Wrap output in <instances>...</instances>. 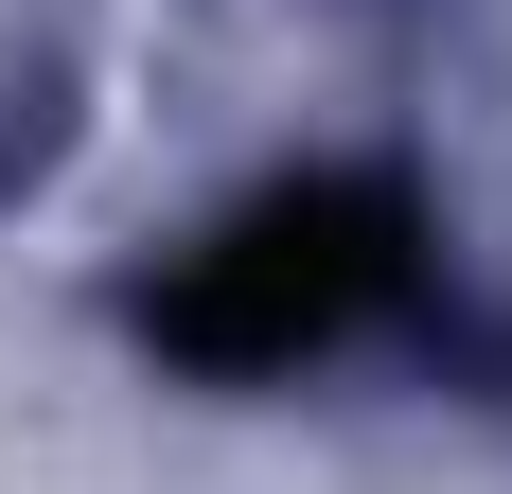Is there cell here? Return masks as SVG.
<instances>
[{"instance_id":"6da1fadb","label":"cell","mask_w":512,"mask_h":494,"mask_svg":"<svg viewBox=\"0 0 512 494\" xmlns=\"http://www.w3.org/2000/svg\"><path fill=\"white\" fill-rule=\"evenodd\" d=\"M407 318H442V195L389 142H283L248 177H212L124 283L142 371H177L212 406H283L318 371L389 353Z\"/></svg>"}]
</instances>
